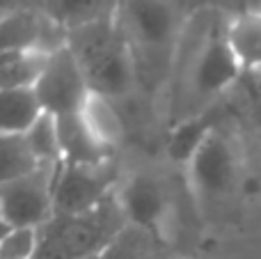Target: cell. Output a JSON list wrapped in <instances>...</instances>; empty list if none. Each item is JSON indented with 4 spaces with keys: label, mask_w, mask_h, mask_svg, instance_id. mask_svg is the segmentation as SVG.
I'll list each match as a JSON object with an SVG mask.
<instances>
[{
    "label": "cell",
    "mask_w": 261,
    "mask_h": 259,
    "mask_svg": "<svg viewBox=\"0 0 261 259\" xmlns=\"http://www.w3.org/2000/svg\"><path fill=\"white\" fill-rule=\"evenodd\" d=\"M229 21L211 5L193 9L186 21L167 78L170 128L206 115L243 71L227 37Z\"/></svg>",
    "instance_id": "6da1fadb"
},
{
    "label": "cell",
    "mask_w": 261,
    "mask_h": 259,
    "mask_svg": "<svg viewBox=\"0 0 261 259\" xmlns=\"http://www.w3.org/2000/svg\"><path fill=\"white\" fill-rule=\"evenodd\" d=\"M190 14V0H124L117 21L133 50L140 87L151 90L158 83H167Z\"/></svg>",
    "instance_id": "7a4b0ae2"
},
{
    "label": "cell",
    "mask_w": 261,
    "mask_h": 259,
    "mask_svg": "<svg viewBox=\"0 0 261 259\" xmlns=\"http://www.w3.org/2000/svg\"><path fill=\"white\" fill-rule=\"evenodd\" d=\"M67 46L76 55L92 94L126 101L140 90V73L117 18L67 32Z\"/></svg>",
    "instance_id": "3957f363"
},
{
    "label": "cell",
    "mask_w": 261,
    "mask_h": 259,
    "mask_svg": "<svg viewBox=\"0 0 261 259\" xmlns=\"http://www.w3.org/2000/svg\"><path fill=\"white\" fill-rule=\"evenodd\" d=\"M128 227L117 193L101 206L78 216L53 214L35 229V252L30 259H94L101 257Z\"/></svg>",
    "instance_id": "277c9868"
},
{
    "label": "cell",
    "mask_w": 261,
    "mask_h": 259,
    "mask_svg": "<svg viewBox=\"0 0 261 259\" xmlns=\"http://www.w3.org/2000/svg\"><path fill=\"white\" fill-rule=\"evenodd\" d=\"M195 197L204 204L225 202L234 195L241 179V159L229 133L213 126L186 163Z\"/></svg>",
    "instance_id": "5b68a950"
},
{
    "label": "cell",
    "mask_w": 261,
    "mask_h": 259,
    "mask_svg": "<svg viewBox=\"0 0 261 259\" xmlns=\"http://www.w3.org/2000/svg\"><path fill=\"white\" fill-rule=\"evenodd\" d=\"M32 90L41 110L53 117L81 113L92 94L85 73L69 46L46 55L44 67Z\"/></svg>",
    "instance_id": "8992f818"
},
{
    "label": "cell",
    "mask_w": 261,
    "mask_h": 259,
    "mask_svg": "<svg viewBox=\"0 0 261 259\" xmlns=\"http://www.w3.org/2000/svg\"><path fill=\"white\" fill-rule=\"evenodd\" d=\"M119 174L113 161L92 165L67 163L55 179L53 214L78 216L101 206L119 188Z\"/></svg>",
    "instance_id": "52a82bcc"
},
{
    "label": "cell",
    "mask_w": 261,
    "mask_h": 259,
    "mask_svg": "<svg viewBox=\"0 0 261 259\" xmlns=\"http://www.w3.org/2000/svg\"><path fill=\"white\" fill-rule=\"evenodd\" d=\"M58 170L41 165L35 172L0 186V206L12 229H39L53 218Z\"/></svg>",
    "instance_id": "ba28073f"
},
{
    "label": "cell",
    "mask_w": 261,
    "mask_h": 259,
    "mask_svg": "<svg viewBox=\"0 0 261 259\" xmlns=\"http://www.w3.org/2000/svg\"><path fill=\"white\" fill-rule=\"evenodd\" d=\"M117 197L126 214L128 227L144 234H153L156 239L163 237L167 218H170V193L158 174H133L124 184H119Z\"/></svg>",
    "instance_id": "9c48e42d"
},
{
    "label": "cell",
    "mask_w": 261,
    "mask_h": 259,
    "mask_svg": "<svg viewBox=\"0 0 261 259\" xmlns=\"http://www.w3.org/2000/svg\"><path fill=\"white\" fill-rule=\"evenodd\" d=\"M58 119V138H60V149H62L64 165L78 163V165H92V163H106L113 161V149L106 147L99 138L92 133L87 122L83 119L81 113L67 115V117H55Z\"/></svg>",
    "instance_id": "30bf717a"
},
{
    "label": "cell",
    "mask_w": 261,
    "mask_h": 259,
    "mask_svg": "<svg viewBox=\"0 0 261 259\" xmlns=\"http://www.w3.org/2000/svg\"><path fill=\"white\" fill-rule=\"evenodd\" d=\"M122 5L124 0H44V12L69 32L117 18Z\"/></svg>",
    "instance_id": "8fae6325"
},
{
    "label": "cell",
    "mask_w": 261,
    "mask_h": 259,
    "mask_svg": "<svg viewBox=\"0 0 261 259\" xmlns=\"http://www.w3.org/2000/svg\"><path fill=\"white\" fill-rule=\"evenodd\" d=\"M229 46L243 71H261V12L248 9L229 21Z\"/></svg>",
    "instance_id": "7c38bea8"
},
{
    "label": "cell",
    "mask_w": 261,
    "mask_h": 259,
    "mask_svg": "<svg viewBox=\"0 0 261 259\" xmlns=\"http://www.w3.org/2000/svg\"><path fill=\"white\" fill-rule=\"evenodd\" d=\"M41 113L32 87L0 92V136H23Z\"/></svg>",
    "instance_id": "4fadbf2b"
},
{
    "label": "cell",
    "mask_w": 261,
    "mask_h": 259,
    "mask_svg": "<svg viewBox=\"0 0 261 259\" xmlns=\"http://www.w3.org/2000/svg\"><path fill=\"white\" fill-rule=\"evenodd\" d=\"M83 119L87 122V126L92 128L96 138L103 142L106 147L115 149L124 138V119L122 115L115 110V101L103 99L99 94H90L85 108L81 110Z\"/></svg>",
    "instance_id": "5bb4252c"
},
{
    "label": "cell",
    "mask_w": 261,
    "mask_h": 259,
    "mask_svg": "<svg viewBox=\"0 0 261 259\" xmlns=\"http://www.w3.org/2000/svg\"><path fill=\"white\" fill-rule=\"evenodd\" d=\"M25 142L32 149L35 159L39 161V165H48L60 172L64 165L62 149H60V138H58V119L48 113H41V117L28 128Z\"/></svg>",
    "instance_id": "9a60e30c"
},
{
    "label": "cell",
    "mask_w": 261,
    "mask_h": 259,
    "mask_svg": "<svg viewBox=\"0 0 261 259\" xmlns=\"http://www.w3.org/2000/svg\"><path fill=\"white\" fill-rule=\"evenodd\" d=\"M41 168L28 147L25 136H0V186Z\"/></svg>",
    "instance_id": "2e32d148"
},
{
    "label": "cell",
    "mask_w": 261,
    "mask_h": 259,
    "mask_svg": "<svg viewBox=\"0 0 261 259\" xmlns=\"http://www.w3.org/2000/svg\"><path fill=\"white\" fill-rule=\"evenodd\" d=\"M211 128L213 126L206 122L204 115L170 128V145H167L170 156L174 161H179V163H188L190 156H193L195 149L202 145V140L206 138V133L211 131Z\"/></svg>",
    "instance_id": "e0dca14e"
},
{
    "label": "cell",
    "mask_w": 261,
    "mask_h": 259,
    "mask_svg": "<svg viewBox=\"0 0 261 259\" xmlns=\"http://www.w3.org/2000/svg\"><path fill=\"white\" fill-rule=\"evenodd\" d=\"M44 53H25L16 60L5 62L0 67V92L35 87L41 67H44Z\"/></svg>",
    "instance_id": "ac0fdd59"
},
{
    "label": "cell",
    "mask_w": 261,
    "mask_h": 259,
    "mask_svg": "<svg viewBox=\"0 0 261 259\" xmlns=\"http://www.w3.org/2000/svg\"><path fill=\"white\" fill-rule=\"evenodd\" d=\"M99 259H142L140 252V243L128 239V227L124 229V234L103 252Z\"/></svg>",
    "instance_id": "d6986e66"
},
{
    "label": "cell",
    "mask_w": 261,
    "mask_h": 259,
    "mask_svg": "<svg viewBox=\"0 0 261 259\" xmlns=\"http://www.w3.org/2000/svg\"><path fill=\"white\" fill-rule=\"evenodd\" d=\"M44 0H0V18L12 16L18 12H28V9H41Z\"/></svg>",
    "instance_id": "ffe728a7"
},
{
    "label": "cell",
    "mask_w": 261,
    "mask_h": 259,
    "mask_svg": "<svg viewBox=\"0 0 261 259\" xmlns=\"http://www.w3.org/2000/svg\"><path fill=\"white\" fill-rule=\"evenodd\" d=\"M9 232H12V227H9L7 218H5V214H3V206H0V241H3Z\"/></svg>",
    "instance_id": "44dd1931"
},
{
    "label": "cell",
    "mask_w": 261,
    "mask_h": 259,
    "mask_svg": "<svg viewBox=\"0 0 261 259\" xmlns=\"http://www.w3.org/2000/svg\"><path fill=\"white\" fill-rule=\"evenodd\" d=\"M250 9H259V12H261V0H252V7H250Z\"/></svg>",
    "instance_id": "7402d4cb"
},
{
    "label": "cell",
    "mask_w": 261,
    "mask_h": 259,
    "mask_svg": "<svg viewBox=\"0 0 261 259\" xmlns=\"http://www.w3.org/2000/svg\"><path fill=\"white\" fill-rule=\"evenodd\" d=\"M259 128H261V106H259Z\"/></svg>",
    "instance_id": "603a6c76"
},
{
    "label": "cell",
    "mask_w": 261,
    "mask_h": 259,
    "mask_svg": "<svg viewBox=\"0 0 261 259\" xmlns=\"http://www.w3.org/2000/svg\"><path fill=\"white\" fill-rule=\"evenodd\" d=\"M94 259H99V257H94Z\"/></svg>",
    "instance_id": "cb8c5ba5"
}]
</instances>
